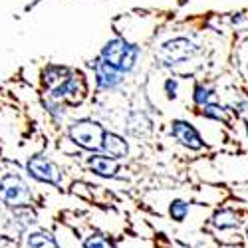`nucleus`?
Segmentation results:
<instances>
[{
    "label": "nucleus",
    "mask_w": 248,
    "mask_h": 248,
    "mask_svg": "<svg viewBox=\"0 0 248 248\" xmlns=\"http://www.w3.org/2000/svg\"><path fill=\"white\" fill-rule=\"evenodd\" d=\"M137 58H139V48L127 44L125 40H111L101 52V60L108 62L117 72H131L137 64Z\"/></svg>",
    "instance_id": "f257e3e1"
},
{
    "label": "nucleus",
    "mask_w": 248,
    "mask_h": 248,
    "mask_svg": "<svg viewBox=\"0 0 248 248\" xmlns=\"http://www.w3.org/2000/svg\"><path fill=\"white\" fill-rule=\"evenodd\" d=\"M70 137L74 143H78L84 149H101L103 147V139H106V131L99 123L95 121H79L70 129Z\"/></svg>",
    "instance_id": "f03ea898"
},
{
    "label": "nucleus",
    "mask_w": 248,
    "mask_h": 248,
    "mask_svg": "<svg viewBox=\"0 0 248 248\" xmlns=\"http://www.w3.org/2000/svg\"><path fill=\"white\" fill-rule=\"evenodd\" d=\"M195 52H197V46L189 38H173L161 46L159 60L163 62V66H175V64L187 62Z\"/></svg>",
    "instance_id": "7ed1b4c3"
},
{
    "label": "nucleus",
    "mask_w": 248,
    "mask_h": 248,
    "mask_svg": "<svg viewBox=\"0 0 248 248\" xmlns=\"http://www.w3.org/2000/svg\"><path fill=\"white\" fill-rule=\"evenodd\" d=\"M30 189L24 185L22 179L8 175L0 183V201L6 202L8 206H26L30 204Z\"/></svg>",
    "instance_id": "20e7f679"
},
{
    "label": "nucleus",
    "mask_w": 248,
    "mask_h": 248,
    "mask_svg": "<svg viewBox=\"0 0 248 248\" xmlns=\"http://www.w3.org/2000/svg\"><path fill=\"white\" fill-rule=\"evenodd\" d=\"M171 133L173 137L181 143L183 147H187L191 151H201L204 147V139L201 137V133L195 129L193 123L189 121H183V119H177L171 123Z\"/></svg>",
    "instance_id": "39448f33"
},
{
    "label": "nucleus",
    "mask_w": 248,
    "mask_h": 248,
    "mask_svg": "<svg viewBox=\"0 0 248 248\" xmlns=\"http://www.w3.org/2000/svg\"><path fill=\"white\" fill-rule=\"evenodd\" d=\"M26 167H28V173L38 181L52 183V185H58L62 181V171L58 169V165L46 157H32Z\"/></svg>",
    "instance_id": "423d86ee"
},
{
    "label": "nucleus",
    "mask_w": 248,
    "mask_h": 248,
    "mask_svg": "<svg viewBox=\"0 0 248 248\" xmlns=\"http://www.w3.org/2000/svg\"><path fill=\"white\" fill-rule=\"evenodd\" d=\"M84 92H86V88H84V81L79 79V76L78 78H74V76H70L64 84H60L56 90H52V95L56 97V99H70L72 103H76V101H79L81 99V95H84Z\"/></svg>",
    "instance_id": "0eeeda50"
},
{
    "label": "nucleus",
    "mask_w": 248,
    "mask_h": 248,
    "mask_svg": "<svg viewBox=\"0 0 248 248\" xmlns=\"http://www.w3.org/2000/svg\"><path fill=\"white\" fill-rule=\"evenodd\" d=\"M93 70H95V78H97V86L101 90H111V88H115L119 81H121V72H117L115 68H111L108 62H103V60H97L95 62Z\"/></svg>",
    "instance_id": "6e6552de"
},
{
    "label": "nucleus",
    "mask_w": 248,
    "mask_h": 248,
    "mask_svg": "<svg viewBox=\"0 0 248 248\" xmlns=\"http://www.w3.org/2000/svg\"><path fill=\"white\" fill-rule=\"evenodd\" d=\"M240 224L242 218L234 209H218L213 215V226L218 231H238Z\"/></svg>",
    "instance_id": "1a4fd4ad"
},
{
    "label": "nucleus",
    "mask_w": 248,
    "mask_h": 248,
    "mask_svg": "<svg viewBox=\"0 0 248 248\" xmlns=\"http://www.w3.org/2000/svg\"><path fill=\"white\" fill-rule=\"evenodd\" d=\"M103 151L108 153V157L111 159H121V157H125L129 147H127V143L123 137L115 135V133H106V139H103Z\"/></svg>",
    "instance_id": "9d476101"
},
{
    "label": "nucleus",
    "mask_w": 248,
    "mask_h": 248,
    "mask_svg": "<svg viewBox=\"0 0 248 248\" xmlns=\"http://www.w3.org/2000/svg\"><path fill=\"white\" fill-rule=\"evenodd\" d=\"M90 167L101 177H113L117 173V161L108 155H95L90 159Z\"/></svg>",
    "instance_id": "9b49d317"
},
{
    "label": "nucleus",
    "mask_w": 248,
    "mask_h": 248,
    "mask_svg": "<svg viewBox=\"0 0 248 248\" xmlns=\"http://www.w3.org/2000/svg\"><path fill=\"white\" fill-rule=\"evenodd\" d=\"M70 78V72L66 68H58V66H52L44 72V84L52 90H56L60 84H64V81Z\"/></svg>",
    "instance_id": "f8f14e48"
},
{
    "label": "nucleus",
    "mask_w": 248,
    "mask_h": 248,
    "mask_svg": "<svg viewBox=\"0 0 248 248\" xmlns=\"http://www.w3.org/2000/svg\"><path fill=\"white\" fill-rule=\"evenodd\" d=\"M189 211H191V204L183 199H175L169 202V217L175 222H185V218L189 217Z\"/></svg>",
    "instance_id": "ddd939ff"
},
{
    "label": "nucleus",
    "mask_w": 248,
    "mask_h": 248,
    "mask_svg": "<svg viewBox=\"0 0 248 248\" xmlns=\"http://www.w3.org/2000/svg\"><path fill=\"white\" fill-rule=\"evenodd\" d=\"M127 125H129V131L133 135H145L151 131V121L143 113H133L127 121Z\"/></svg>",
    "instance_id": "4468645a"
},
{
    "label": "nucleus",
    "mask_w": 248,
    "mask_h": 248,
    "mask_svg": "<svg viewBox=\"0 0 248 248\" xmlns=\"http://www.w3.org/2000/svg\"><path fill=\"white\" fill-rule=\"evenodd\" d=\"M213 97H215V90H213V88L204 86V84H197V86H195V92H193V101H195V106H199V108H206L209 103H215Z\"/></svg>",
    "instance_id": "2eb2a0df"
},
{
    "label": "nucleus",
    "mask_w": 248,
    "mask_h": 248,
    "mask_svg": "<svg viewBox=\"0 0 248 248\" xmlns=\"http://www.w3.org/2000/svg\"><path fill=\"white\" fill-rule=\"evenodd\" d=\"M202 115L206 119H211V121H222L226 123L229 121V109H226L224 106H220V103H209L206 108H202Z\"/></svg>",
    "instance_id": "dca6fc26"
},
{
    "label": "nucleus",
    "mask_w": 248,
    "mask_h": 248,
    "mask_svg": "<svg viewBox=\"0 0 248 248\" xmlns=\"http://www.w3.org/2000/svg\"><path fill=\"white\" fill-rule=\"evenodd\" d=\"M28 248H58V244L48 232H34L28 238Z\"/></svg>",
    "instance_id": "f3484780"
},
{
    "label": "nucleus",
    "mask_w": 248,
    "mask_h": 248,
    "mask_svg": "<svg viewBox=\"0 0 248 248\" xmlns=\"http://www.w3.org/2000/svg\"><path fill=\"white\" fill-rule=\"evenodd\" d=\"M86 248H115V246L103 236H90L86 240Z\"/></svg>",
    "instance_id": "a211bd4d"
},
{
    "label": "nucleus",
    "mask_w": 248,
    "mask_h": 248,
    "mask_svg": "<svg viewBox=\"0 0 248 248\" xmlns=\"http://www.w3.org/2000/svg\"><path fill=\"white\" fill-rule=\"evenodd\" d=\"M177 90H179V81L175 78H169L167 81H165V93H167L169 99L177 97Z\"/></svg>",
    "instance_id": "6ab92c4d"
},
{
    "label": "nucleus",
    "mask_w": 248,
    "mask_h": 248,
    "mask_svg": "<svg viewBox=\"0 0 248 248\" xmlns=\"http://www.w3.org/2000/svg\"><path fill=\"white\" fill-rule=\"evenodd\" d=\"M234 111L242 117H248V97H242L234 103Z\"/></svg>",
    "instance_id": "aec40b11"
},
{
    "label": "nucleus",
    "mask_w": 248,
    "mask_h": 248,
    "mask_svg": "<svg viewBox=\"0 0 248 248\" xmlns=\"http://www.w3.org/2000/svg\"><path fill=\"white\" fill-rule=\"evenodd\" d=\"M244 236H246V240H248V224L244 226Z\"/></svg>",
    "instance_id": "412c9836"
},
{
    "label": "nucleus",
    "mask_w": 248,
    "mask_h": 248,
    "mask_svg": "<svg viewBox=\"0 0 248 248\" xmlns=\"http://www.w3.org/2000/svg\"><path fill=\"white\" fill-rule=\"evenodd\" d=\"M246 135H248V119H246Z\"/></svg>",
    "instance_id": "4be33fe9"
}]
</instances>
